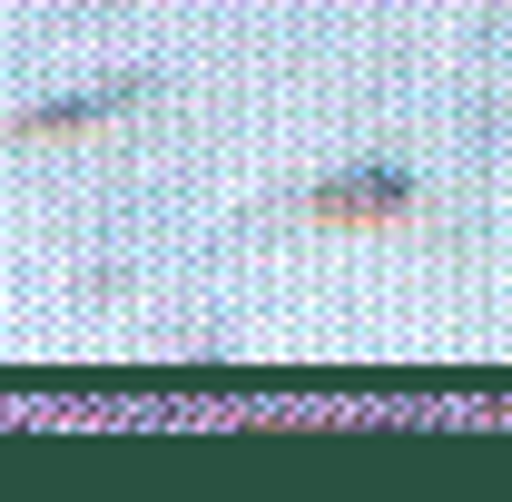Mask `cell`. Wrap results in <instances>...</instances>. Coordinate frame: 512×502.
Listing matches in <instances>:
<instances>
[{
	"instance_id": "cell-1",
	"label": "cell",
	"mask_w": 512,
	"mask_h": 502,
	"mask_svg": "<svg viewBox=\"0 0 512 502\" xmlns=\"http://www.w3.org/2000/svg\"><path fill=\"white\" fill-rule=\"evenodd\" d=\"M325 217H404V188L394 178H355V188H325Z\"/></svg>"
}]
</instances>
